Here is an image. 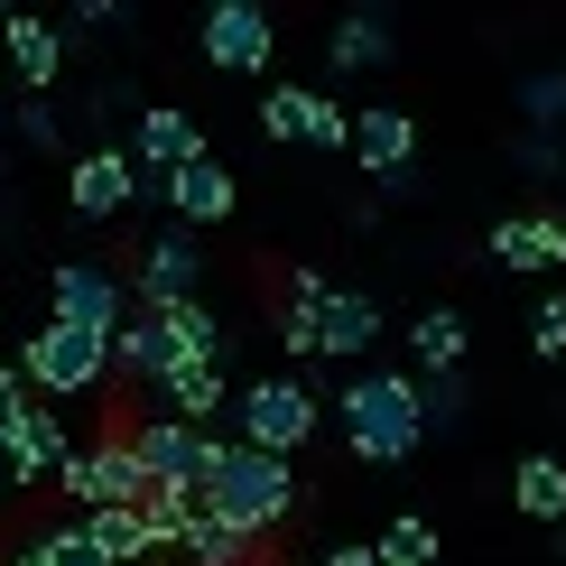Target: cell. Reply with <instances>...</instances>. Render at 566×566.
<instances>
[{"label": "cell", "instance_id": "cell-32", "mask_svg": "<svg viewBox=\"0 0 566 566\" xmlns=\"http://www.w3.org/2000/svg\"><path fill=\"white\" fill-rule=\"evenodd\" d=\"M325 566H390V557L371 548V538H344V548H325Z\"/></svg>", "mask_w": 566, "mask_h": 566}, {"label": "cell", "instance_id": "cell-2", "mask_svg": "<svg viewBox=\"0 0 566 566\" xmlns=\"http://www.w3.org/2000/svg\"><path fill=\"white\" fill-rule=\"evenodd\" d=\"M205 511H214V521H232L242 538L289 530V521H297V474H289V455H261V446L223 437L214 483H205Z\"/></svg>", "mask_w": 566, "mask_h": 566}, {"label": "cell", "instance_id": "cell-19", "mask_svg": "<svg viewBox=\"0 0 566 566\" xmlns=\"http://www.w3.org/2000/svg\"><path fill=\"white\" fill-rule=\"evenodd\" d=\"M409 353H418V381H455L464 353H474V325H464L455 306H428V316L409 325Z\"/></svg>", "mask_w": 566, "mask_h": 566}, {"label": "cell", "instance_id": "cell-6", "mask_svg": "<svg viewBox=\"0 0 566 566\" xmlns=\"http://www.w3.org/2000/svg\"><path fill=\"white\" fill-rule=\"evenodd\" d=\"M289 325H306V344L335 353V363H363V353L381 344V297L325 289L316 270H289Z\"/></svg>", "mask_w": 566, "mask_h": 566}, {"label": "cell", "instance_id": "cell-26", "mask_svg": "<svg viewBox=\"0 0 566 566\" xmlns=\"http://www.w3.org/2000/svg\"><path fill=\"white\" fill-rule=\"evenodd\" d=\"M371 548H381L390 566H437V530L418 521V511H399V521H390L381 538H371Z\"/></svg>", "mask_w": 566, "mask_h": 566}, {"label": "cell", "instance_id": "cell-23", "mask_svg": "<svg viewBox=\"0 0 566 566\" xmlns=\"http://www.w3.org/2000/svg\"><path fill=\"white\" fill-rule=\"evenodd\" d=\"M149 316H168V335H177L186 363H223V316H214L205 297H186V306H149Z\"/></svg>", "mask_w": 566, "mask_h": 566}, {"label": "cell", "instance_id": "cell-24", "mask_svg": "<svg viewBox=\"0 0 566 566\" xmlns=\"http://www.w3.org/2000/svg\"><path fill=\"white\" fill-rule=\"evenodd\" d=\"M306 112H316V84H270L261 93V130L270 139H306Z\"/></svg>", "mask_w": 566, "mask_h": 566}, {"label": "cell", "instance_id": "cell-16", "mask_svg": "<svg viewBox=\"0 0 566 566\" xmlns=\"http://www.w3.org/2000/svg\"><path fill=\"white\" fill-rule=\"evenodd\" d=\"M0 46H10V84L19 93H56V75H65V38H56V19H38V10H19L10 29H0Z\"/></svg>", "mask_w": 566, "mask_h": 566}, {"label": "cell", "instance_id": "cell-5", "mask_svg": "<svg viewBox=\"0 0 566 566\" xmlns=\"http://www.w3.org/2000/svg\"><path fill=\"white\" fill-rule=\"evenodd\" d=\"M232 428H242V446H261V455H306L316 446V428H325V399L297 381V371H261L242 399H232Z\"/></svg>", "mask_w": 566, "mask_h": 566}, {"label": "cell", "instance_id": "cell-34", "mask_svg": "<svg viewBox=\"0 0 566 566\" xmlns=\"http://www.w3.org/2000/svg\"><path fill=\"white\" fill-rule=\"evenodd\" d=\"M0 103H10V65H0Z\"/></svg>", "mask_w": 566, "mask_h": 566}, {"label": "cell", "instance_id": "cell-3", "mask_svg": "<svg viewBox=\"0 0 566 566\" xmlns=\"http://www.w3.org/2000/svg\"><path fill=\"white\" fill-rule=\"evenodd\" d=\"M19 381H29L46 409L56 399H93L112 381V335H84V325H29V344H19Z\"/></svg>", "mask_w": 566, "mask_h": 566}, {"label": "cell", "instance_id": "cell-35", "mask_svg": "<svg viewBox=\"0 0 566 566\" xmlns=\"http://www.w3.org/2000/svg\"><path fill=\"white\" fill-rule=\"evenodd\" d=\"M149 566H186V557H149Z\"/></svg>", "mask_w": 566, "mask_h": 566}, {"label": "cell", "instance_id": "cell-1", "mask_svg": "<svg viewBox=\"0 0 566 566\" xmlns=\"http://www.w3.org/2000/svg\"><path fill=\"white\" fill-rule=\"evenodd\" d=\"M335 418H344V446L363 464H381V474L428 446V390H418V371H353L335 390Z\"/></svg>", "mask_w": 566, "mask_h": 566}, {"label": "cell", "instance_id": "cell-14", "mask_svg": "<svg viewBox=\"0 0 566 566\" xmlns=\"http://www.w3.org/2000/svg\"><path fill=\"white\" fill-rule=\"evenodd\" d=\"M232 205H242V177H232L214 149H205L196 168H177V177H168V214H177L186 232H214V223H232Z\"/></svg>", "mask_w": 566, "mask_h": 566}, {"label": "cell", "instance_id": "cell-10", "mask_svg": "<svg viewBox=\"0 0 566 566\" xmlns=\"http://www.w3.org/2000/svg\"><path fill=\"white\" fill-rule=\"evenodd\" d=\"M139 196H149V177H139L130 149H84L75 168H65V214L75 223H112V214H130Z\"/></svg>", "mask_w": 566, "mask_h": 566}, {"label": "cell", "instance_id": "cell-36", "mask_svg": "<svg viewBox=\"0 0 566 566\" xmlns=\"http://www.w3.org/2000/svg\"><path fill=\"white\" fill-rule=\"evenodd\" d=\"M557 557H566V538H557Z\"/></svg>", "mask_w": 566, "mask_h": 566}, {"label": "cell", "instance_id": "cell-21", "mask_svg": "<svg viewBox=\"0 0 566 566\" xmlns=\"http://www.w3.org/2000/svg\"><path fill=\"white\" fill-rule=\"evenodd\" d=\"M511 502H521V521L566 530V464H557V455H521V474H511Z\"/></svg>", "mask_w": 566, "mask_h": 566}, {"label": "cell", "instance_id": "cell-18", "mask_svg": "<svg viewBox=\"0 0 566 566\" xmlns=\"http://www.w3.org/2000/svg\"><path fill=\"white\" fill-rule=\"evenodd\" d=\"M492 261L502 270H566V223L557 214H502L492 223Z\"/></svg>", "mask_w": 566, "mask_h": 566}, {"label": "cell", "instance_id": "cell-31", "mask_svg": "<svg viewBox=\"0 0 566 566\" xmlns=\"http://www.w3.org/2000/svg\"><path fill=\"white\" fill-rule=\"evenodd\" d=\"M511 158H521V168H538V177H548V168H566V149H557L548 130H530V139H521V149H511Z\"/></svg>", "mask_w": 566, "mask_h": 566}, {"label": "cell", "instance_id": "cell-30", "mask_svg": "<svg viewBox=\"0 0 566 566\" xmlns=\"http://www.w3.org/2000/svg\"><path fill=\"white\" fill-rule=\"evenodd\" d=\"M418 390H428V428H455L464 418V371L455 381H418Z\"/></svg>", "mask_w": 566, "mask_h": 566}, {"label": "cell", "instance_id": "cell-25", "mask_svg": "<svg viewBox=\"0 0 566 566\" xmlns=\"http://www.w3.org/2000/svg\"><path fill=\"white\" fill-rule=\"evenodd\" d=\"M521 112H530V130H557L566 122V65H530V75H521Z\"/></svg>", "mask_w": 566, "mask_h": 566}, {"label": "cell", "instance_id": "cell-27", "mask_svg": "<svg viewBox=\"0 0 566 566\" xmlns=\"http://www.w3.org/2000/svg\"><path fill=\"white\" fill-rule=\"evenodd\" d=\"M29 409H38V399H29V381H19V363H0V464L19 455V428H29Z\"/></svg>", "mask_w": 566, "mask_h": 566}, {"label": "cell", "instance_id": "cell-11", "mask_svg": "<svg viewBox=\"0 0 566 566\" xmlns=\"http://www.w3.org/2000/svg\"><path fill=\"white\" fill-rule=\"evenodd\" d=\"M196 46H205V65H214V75H261L270 46H279V29H270L261 0H214V10H205V29H196Z\"/></svg>", "mask_w": 566, "mask_h": 566}, {"label": "cell", "instance_id": "cell-33", "mask_svg": "<svg viewBox=\"0 0 566 566\" xmlns=\"http://www.w3.org/2000/svg\"><path fill=\"white\" fill-rule=\"evenodd\" d=\"M10 566H56V548H46V538L29 530V538H19V548H10Z\"/></svg>", "mask_w": 566, "mask_h": 566}, {"label": "cell", "instance_id": "cell-22", "mask_svg": "<svg viewBox=\"0 0 566 566\" xmlns=\"http://www.w3.org/2000/svg\"><path fill=\"white\" fill-rule=\"evenodd\" d=\"M177 557H186V566H251V557H261V538H242L232 521L196 511V521H186V538H177Z\"/></svg>", "mask_w": 566, "mask_h": 566}, {"label": "cell", "instance_id": "cell-29", "mask_svg": "<svg viewBox=\"0 0 566 566\" xmlns=\"http://www.w3.org/2000/svg\"><path fill=\"white\" fill-rule=\"evenodd\" d=\"M19 139H29V149H65V130H56V103H46V93H29V103H19Z\"/></svg>", "mask_w": 566, "mask_h": 566}, {"label": "cell", "instance_id": "cell-15", "mask_svg": "<svg viewBox=\"0 0 566 566\" xmlns=\"http://www.w3.org/2000/svg\"><path fill=\"white\" fill-rule=\"evenodd\" d=\"M177 363H186V353H177V335H168V316H149V306L112 335V381H130V390H158Z\"/></svg>", "mask_w": 566, "mask_h": 566}, {"label": "cell", "instance_id": "cell-20", "mask_svg": "<svg viewBox=\"0 0 566 566\" xmlns=\"http://www.w3.org/2000/svg\"><path fill=\"white\" fill-rule=\"evenodd\" d=\"M325 65H335V75H371V65H390V19L381 10H344L335 38H325Z\"/></svg>", "mask_w": 566, "mask_h": 566}, {"label": "cell", "instance_id": "cell-4", "mask_svg": "<svg viewBox=\"0 0 566 566\" xmlns=\"http://www.w3.org/2000/svg\"><path fill=\"white\" fill-rule=\"evenodd\" d=\"M56 492H65L75 521H84V511H139V502H149L158 483H149V464H139V446H130V418H112L93 446H75V464L56 474Z\"/></svg>", "mask_w": 566, "mask_h": 566}, {"label": "cell", "instance_id": "cell-7", "mask_svg": "<svg viewBox=\"0 0 566 566\" xmlns=\"http://www.w3.org/2000/svg\"><path fill=\"white\" fill-rule=\"evenodd\" d=\"M130 446H139V464H149V483H158V492H177V502H205V483H214V455H223V437H214V428H186V418H168V409L130 418Z\"/></svg>", "mask_w": 566, "mask_h": 566}, {"label": "cell", "instance_id": "cell-9", "mask_svg": "<svg viewBox=\"0 0 566 566\" xmlns=\"http://www.w3.org/2000/svg\"><path fill=\"white\" fill-rule=\"evenodd\" d=\"M130 297L139 306H186V297H205V232H149V242L130 251Z\"/></svg>", "mask_w": 566, "mask_h": 566}, {"label": "cell", "instance_id": "cell-8", "mask_svg": "<svg viewBox=\"0 0 566 566\" xmlns=\"http://www.w3.org/2000/svg\"><path fill=\"white\" fill-rule=\"evenodd\" d=\"M46 316L84 325V335H122V325L139 316L130 270H112V261H56V279H46Z\"/></svg>", "mask_w": 566, "mask_h": 566}, {"label": "cell", "instance_id": "cell-13", "mask_svg": "<svg viewBox=\"0 0 566 566\" xmlns=\"http://www.w3.org/2000/svg\"><path fill=\"white\" fill-rule=\"evenodd\" d=\"M353 158H363V177L409 186V168H418V122H409L399 103H363V112H353Z\"/></svg>", "mask_w": 566, "mask_h": 566}, {"label": "cell", "instance_id": "cell-12", "mask_svg": "<svg viewBox=\"0 0 566 566\" xmlns=\"http://www.w3.org/2000/svg\"><path fill=\"white\" fill-rule=\"evenodd\" d=\"M130 158H139V177H149V196L168 205V177L205 158V130L186 122L177 103H149V112H139V130H130Z\"/></svg>", "mask_w": 566, "mask_h": 566}, {"label": "cell", "instance_id": "cell-17", "mask_svg": "<svg viewBox=\"0 0 566 566\" xmlns=\"http://www.w3.org/2000/svg\"><path fill=\"white\" fill-rule=\"evenodd\" d=\"M149 399H158L168 418H186V428H214V418H223L242 390H232V371H223V363H177V371H168V381H158Z\"/></svg>", "mask_w": 566, "mask_h": 566}, {"label": "cell", "instance_id": "cell-28", "mask_svg": "<svg viewBox=\"0 0 566 566\" xmlns=\"http://www.w3.org/2000/svg\"><path fill=\"white\" fill-rule=\"evenodd\" d=\"M530 353H538V363H566V297H538V316H530Z\"/></svg>", "mask_w": 566, "mask_h": 566}]
</instances>
